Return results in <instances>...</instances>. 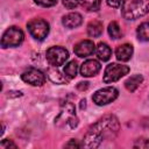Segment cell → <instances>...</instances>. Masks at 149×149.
Here are the masks:
<instances>
[{
	"mask_svg": "<svg viewBox=\"0 0 149 149\" xmlns=\"http://www.w3.org/2000/svg\"><path fill=\"white\" fill-rule=\"evenodd\" d=\"M120 128L119 120L114 115H105L90 127L84 136L83 146L86 148H97L106 139H113Z\"/></svg>",
	"mask_w": 149,
	"mask_h": 149,
	"instance_id": "cell-1",
	"label": "cell"
},
{
	"mask_svg": "<svg viewBox=\"0 0 149 149\" xmlns=\"http://www.w3.org/2000/svg\"><path fill=\"white\" fill-rule=\"evenodd\" d=\"M121 12L126 20H136L149 13V0H123Z\"/></svg>",
	"mask_w": 149,
	"mask_h": 149,
	"instance_id": "cell-2",
	"label": "cell"
},
{
	"mask_svg": "<svg viewBox=\"0 0 149 149\" xmlns=\"http://www.w3.org/2000/svg\"><path fill=\"white\" fill-rule=\"evenodd\" d=\"M23 38H24V35L20 28L15 26L9 27L1 37V47L2 48L19 47L23 42Z\"/></svg>",
	"mask_w": 149,
	"mask_h": 149,
	"instance_id": "cell-3",
	"label": "cell"
},
{
	"mask_svg": "<svg viewBox=\"0 0 149 149\" xmlns=\"http://www.w3.org/2000/svg\"><path fill=\"white\" fill-rule=\"evenodd\" d=\"M129 72V68L123 64H118V63H111L106 66L102 81L105 84H111L116 80H119L121 77L127 74Z\"/></svg>",
	"mask_w": 149,
	"mask_h": 149,
	"instance_id": "cell-4",
	"label": "cell"
},
{
	"mask_svg": "<svg viewBox=\"0 0 149 149\" xmlns=\"http://www.w3.org/2000/svg\"><path fill=\"white\" fill-rule=\"evenodd\" d=\"M27 28L30 35L37 41H43L49 34V23L43 19L30 20L27 23Z\"/></svg>",
	"mask_w": 149,
	"mask_h": 149,
	"instance_id": "cell-5",
	"label": "cell"
},
{
	"mask_svg": "<svg viewBox=\"0 0 149 149\" xmlns=\"http://www.w3.org/2000/svg\"><path fill=\"white\" fill-rule=\"evenodd\" d=\"M119 95V91L113 86H107L98 90L93 95L92 100L98 106H105L112 101H114Z\"/></svg>",
	"mask_w": 149,
	"mask_h": 149,
	"instance_id": "cell-6",
	"label": "cell"
},
{
	"mask_svg": "<svg viewBox=\"0 0 149 149\" xmlns=\"http://www.w3.org/2000/svg\"><path fill=\"white\" fill-rule=\"evenodd\" d=\"M47 61L51 66H59L65 63V61L69 58V52L66 49L62 47H51L45 52Z\"/></svg>",
	"mask_w": 149,
	"mask_h": 149,
	"instance_id": "cell-7",
	"label": "cell"
},
{
	"mask_svg": "<svg viewBox=\"0 0 149 149\" xmlns=\"http://www.w3.org/2000/svg\"><path fill=\"white\" fill-rule=\"evenodd\" d=\"M21 78L24 83L33 85V86H42L45 81V76L42 71L37 70V69H28L27 71H24L21 74Z\"/></svg>",
	"mask_w": 149,
	"mask_h": 149,
	"instance_id": "cell-8",
	"label": "cell"
},
{
	"mask_svg": "<svg viewBox=\"0 0 149 149\" xmlns=\"http://www.w3.org/2000/svg\"><path fill=\"white\" fill-rule=\"evenodd\" d=\"M74 54L78 56V57H87V56H91L94 51H95V45L92 41L90 40H84V41H80L79 43H77L74 45Z\"/></svg>",
	"mask_w": 149,
	"mask_h": 149,
	"instance_id": "cell-9",
	"label": "cell"
},
{
	"mask_svg": "<svg viewBox=\"0 0 149 149\" xmlns=\"http://www.w3.org/2000/svg\"><path fill=\"white\" fill-rule=\"evenodd\" d=\"M101 69V65L95 59H87L80 66V74L83 77H92L95 76Z\"/></svg>",
	"mask_w": 149,
	"mask_h": 149,
	"instance_id": "cell-10",
	"label": "cell"
},
{
	"mask_svg": "<svg viewBox=\"0 0 149 149\" xmlns=\"http://www.w3.org/2000/svg\"><path fill=\"white\" fill-rule=\"evenodd\" d=\"M83 22V17L79 13H76V12H72V13H69L66 15L63 16L62 19V23L66 27V28H77Z\"/></svg>",
	"mask_w": 149,
	"mask_h": 149,
	"instance_id": "cell-11",
	"label": "cell"
},
{
	"mask_svg": "<svg viewBox=\"0 0 149 149\" xmlns=\"http://www.w3.org/2000/svg\"><path fill=\"white\" fill-rule=\"evenodd\" d=\"M133 47L128 43H125V44H121L116 48L115 50V56H116V59L120 61V62H127L132 58V55H133Z\"/></svg>",
	"mask_w": 149,
	"mask_h": 149,
	"instance_id": "cell-12",
	"label": "cell"
},
{
	"mask_svg": "<svg viewBox=\"0 0 149 149\" xmlns=\"http://www.w3.org/2000/svg\"><path fill=\"white\" fill-rule=\"evenodd\" d=\"M47 76H48V78H49L52 83H55V84H65V83L69 80V78L66 77V74H65V73L62 74V72H61L59 70H57L56 66L49 68L48 71H47Z\"/></svg>",
	"mask_w": 149,
	"mask_h": 149,
	"instance_id": "cell-13",
	"label": "cell"
},
{
	"mask_svg": "<svg viewBox=\"0 0 149 149\" xmlns=\"http://www.w3.org/2000/svg\"><path fill=\"white\" fill-rule=\"evenodd\" d=\"M95 52H97L98 58H99L100 61H102V62L108 61V59L111 58V56H112V50H111V48H109L106 43H104V42H100V43L98 44Z\"/></svg>",
	"mask_w": 149,
	"mask_h": 149,
	"instance_id": "cell-14",
	"label": "cell"
},
{
	"mask_svg": "<svg viewBox=\"0 0 149 149\" xmlns=\"http://www.w3.org/2000/svg\"><path fill=\"white\" fill-rule=\"evenodd\" d=\"M87 34L92 37H99L102 34V22L94 20L87 24Z\"/></svg>",
	"mask_w": 149,
	"mask_h": 149,
	"instance_id": "cell-15",
	"label": "cell"
},
{
	"mask_svg": "<svg viewBox=\"0 0 149 149\" xmlns=\"http://www.w3.org/2000/svg\"><path fill=\"white\" fill-rule=\"evenodd\" d=\"M142 81H143V77H142L141 74H134V76L129 77V78L125 81V86H126V88H127L128 91L134 92V91L141 85Z\"/></svg>",
	"mask_w": 149,
	"mask_h": 149,
	"instance_id": "cell-16",
	"label": "cell"
},
{
	"mask_svg": "<svg viewBox=\"0 0 149 149\" xmlns=\"http://www.w3.org/2000/svg\"><path fill=\"white\" fill-rule=\"evenodd\" d=\"M137 34V38L140 41L143 42H148L149 41V22H143L137 27L136 30Z\"/></svg>",
	"mask_w": 149,
	"mask_h": 149,
	"instance_id": "cell-17",
	"label": "cell"
},
{
	"mask_svg": "<svg viewBox=\"0 0 149 149\" xmlns=\"http://www.w3.org/2000/svg\"><path fill=\"white\" fill-rule=\"evenodd\" d=\"M77 71H78V65H77V62L74 61H71L69 62L68 64H65V68H64V73L66 74V77L69 79H72L76 77L77 74Z\"/></svg>",
	"mask_w": 149,
	"mask_h": 149,
	"instance_id": "cell-18",
	"label": "cell"
},
{
	"mask_svg": "<svg viewBox=\"0 0 149 149\" xmlns=\"http://www.w3.org/2000/svg\"><path fill=\"white\" fill-rule=\"evenodd\" d=\"M108 34L109 36L113 38V40H118L121 37V29H120V26L118 24V22L115 21H112L109 24H108Z\"/></svg>",
	"mask_w": 149,
	"mask_h": 149,
	"instance_id": "cell-19",
	"label": "cell"
},
{
	"mask_svg": "<svg viewBox=\"0 0 149 149\" xmlns=\"http://www.w3.org/2000/svg\"><path fill=\"white\" fill-rule=\"evenodd\" d=\"M63 5L68 9H73L80 5H84L83 0H63Z\"/></svg>",
	"mask_w": 149,
	"mask_h": 149,
	"instance_id": "cell-20",
	"label": "cell"
},
{
	"mask_svg": "<svg viewBox=\"0 0 149 149\" xmlns=\"http://www.w3.org/2000/svg\"><path fill=\"white\" fill-rule=\"evenodd\" d=\"M134 148H149V140L148 139H144V137H141V139H137L135 142H134Z\"/></svg>",
	"mask_w": 149,
	"mask_h": 149,
	"instance_id": "cell-21",
	"label": "cell"
},
{
	"mask_svg": "<svg viewBox=\"0 0 149 149\" xmlns=\"http://www.w3.org/2000/svg\"><path fill=\"white\" fill-rule=\"evenodd\" d=\"M58 0H34V2L42 7H51L57 3Z\"/></svg>",
	"mask_w": 149,
	"mask_h": 149,
	"instance_id": "cell-22",
	"label": "cell"
},
{
	"mask_svg": "<svg viewBox=\"0 0 149 149\" xmlns=\"http://www.w3.org/2000/svg\"><path fill=\"white\" fill-rule=\"evenodd\" d=\"M0 147L1 148H3V149H7V148H16V144L14 143V142H12V141H9V140H3L2 142H1V144H0Z\"/></svg>",
	"mask_w": 149,
	"mask_h": 149,
	"instance_id": "cell-23",
	"label": "cell"
},
{
	"mask_svg": "<svg viewBox=\"0 0 149 149\" xmlns=\"http://www.w3.org/2000/svg\"><path fill=\"white\" fill-rule=\"evenodd\" d=\"M64 147H66V148H80L81 147V144L80 143H78L76 140H70L68 143H65V146Z\"/></svg>",
	"mask_w": 149,
	"mask_h": 149,
	"instance_id": "cell-24",
	"label": "cell"
},
{
	"mask_svg": "<svg viewBox=\"0 0 149 149\" xmlns=\"http://www.w3.org/2000/svg\"><path fill=\"white\" fill-rule=\"evenodd\" d=\"M100 3H101V0H94L93 3L88 7V10H94V12L99 10L100 9Z\"/></svg>",
	"mask_w": 149,
	"mask_h": 149,
	"instance_id": "cell-25",
	"label": "cell"
},
{
	"mask_svg": "<svg viewBox=\"0 0 149 149\" xmlns=\"http://www.w3.org/2000/svg\"><path fill=\"white\" fill-rule=\"evenodd\" d=\"M106 1H107V5L113 8H118L122 3V0H106Z\"/></svg>",
	"mask_w": 149,
	"mask_h": 149,
	"instance_id": "cell-26",
	"label": "cell"
},
{
	"mask_svg": "<svg viewBox=\"0 0 149 149\" xmlns=\"http://www.w3.org/2000/svg\"><path fill=\"white\" fill-rule=\"evenodd\" d=\"M79 84L80 85H78V88H83V87L84 88H87V86H88V83H86V81L85 83H79Z\"/></svg>",
	"mask_w": 149,
	"mask_h": 149,
	"instance_id": "cell-27",
	"label": "cell"
},
{
	"mask_svg": "<svg viewBox=\"0 0 149 149\" xmlns=\"http://www.w3.org/2000/svg\"><path fill=\"white\" fill-rule=\"evenodd\" d=\"M80 102H81V104H80V107H81V108H84V107H85V105H86V104H85V102H86V100L84 99V100H81Z\"/></svg>",
	"mask_w": 149,
	"mask_h": 149,
	"instance_id": "cell-28",
	"label": "cell"
}]
</instances>
